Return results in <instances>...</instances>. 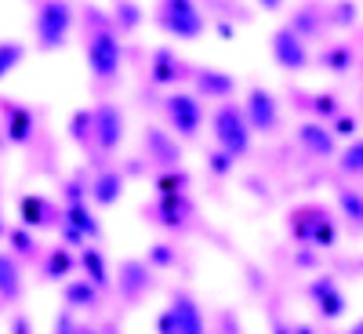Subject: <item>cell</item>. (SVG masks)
<instances>
[{
    "mask_svg": "<svg viewBox=\"0 0 363 334\" xmlns=\"http://www.w3.org/2000/svg\"><path fill=\"white\" fill-rule=\"evenodd\" d=\"M298 135H301V142H306L313 153H320V157H327L330 149H335V138H330V131H323L320 124H306Z\"/></svg>",
    "mask_w": 363,
    "mask_h": 334,
    "instance_id": "13",
    "label": "cell"
},
{
    "mask_svg": "<svg viewBox=\"0 0 363 334\" xmlns=\"http://www.w3.org/2000/svg\"><path fill=\"white\" fill-rule=\"evenodd\" d=\"M124 272H128L124 291H128V294H135V291H138V284H145V277H142V265H128Z\"/></svg>",
    "mask_w": 363,
    "mask_h": 334,
    "instance_id": "28",
    "label": "cell"
},
{
    "mask_svg": "<svg viewBox=\"0 0 363 334\" xmlns=\"http://www.w3.org/2000/svg\"><path fill=\"white\" fill-rule=\"evenodd\" d=\"M342 207H345V215H349L352 222H359V218H363V204H359V196H356V193H342Z\"/></svg>",
    "mask_w": 363,
    "mask_h": 334,
    "instance_id": "27",
    "label": "cell"
},
{
    "mask_svg": "<svg viewBox=\"0 0 363 334\" xmlns=\"http://www.w3.org/2000/svg\"><path fill=\"white\" fill-rule=\"evenodd\" d=\"M313 106H316V113H320V116H327V113H335V99H330V95H320V99H316Z\"/></svg>",
    "mask_w": 363,
    "mask_h": 334,
    "instance_id": "31",
    "label": "cell"
},
{
    "mask_svg": "<svg viewBox=\"0 0 363 334\" xmlns=\"http://www.w3.org/2000/svg\"><path fill=\"white\" fill-rule=\"evenodd\" d=\"M69 222H73V229L77 233H95V222H91V215H87V211L84 207H69Z\"/></svg>",
    "mask_w": 363,
    "mask_h": 334,
    "instance_id": "24",
    "label": "cell"
},
{
    "mask_svg": "<svg viewBox=\"0 0 363 334\" xmlns=\"http://www.w3.org/2000/svg\"><path fill=\"white\" fill-rule=\"evenodd\" d=\"M138 18H142V11H138L135 4H120V8H116V22H120V29H135Z\"/></svg>",
    "mask_w": 363,
    "mask_h": 334,
    "instance_id": "26",
    "label": "cell"
},
{
    "mask_svg": "<svg viewBox=\"0 0 363 334\" xmlns=\"http://www.w3.org/2000/svg\"><path fill=\"white\" fill-rule=\"evenodd\" d=\"M335 22H342V26L356 22V8H352V4H338V15H335Z\"/></svg>",
    "mask_w": 363,
    "mask_h": 334,
    "instance_id": "29",
    "label": "cell"
},
{
    "mask_svg": "<svg viewBox=\"0 0 363 334\" xmlns=\"http://www.w3.org/2000/svg\"><path fill=\"white\" fill-rule=\"evenodd\" d=\"M323 66H330L335 73H349V66H352V51L342 44V48H335V51H327L323 58H320Z\"/></svg>",
    "mask_w": 363,
    "mask_h": 334,
    "instance_id": "20",
    "label": "cell"
},
{
    "mask_svg": "<svg viewBox=\"0 0 363 334\" xmlns=\"http://www.w3.org/2000/svg\"><path fill=\"white\" fill-rule=\"evenodd\" d=\"M0 233H4V226H0Z\"/></svg>",
    "mask_w": 363,
    "mask_h": 334,
    "instance_id": "39",
    "label": "cell"
},
{
    "mask_svg": "<svg viewBox=\"0 0 363 334\" xmlns=\"http://www.w3.org/2000/svg\"><path fill=\"white\" fill-rule=\"evenodd\" d=\"M153 262H160V265H167V262H171V251H167V247L160 244V247L153 251Z\"/></svg>",
    "mask_w": 363,
    "mask_h": 334,
    "instance_id": "35",
    "label": "cell"
},
{
    "mask_svg": "<svg viewBox=\"0 0 363 334\" xmlns=\"http://www.w3.org/2000/svg\"><path fill=\"white\" fill-rule=\"evenodd\" d=\"M40 215H44V200H40V196H26V200H22V218H26V226H40V222H44Z\"/></svg>",
    "mask_w": 363,
    "mask_h": 334,
    "instance_id": "21",
    "label": "cell"
},
{
    "mask_svg": "<svg viewBox=\"0 0 363 334\" xmlns=\"http://www.w3.org/2000/svg\"><path fill=\"white\" fill-rule=\"evenodd\" d=\"M164 109H167V116H171V124H174L178 135H186V138L196 135L203 113H200V102H196L193 95H171Z\"/></svg>",
    "mask_w": 363,
    "mask_h": 334,
    "instance_id": "6",
    "label": "cell"
},
{
    "mask_svg": "<svg viewBox=\"0 0 363 334\" xmlns=\"http://www.w3.org/2000/svg\"><path fill=\"white\" fill-rule=\"evenodd\" d=\"M352 131H356V120L352 116H342L338 120V135H352Z\"/></svg>",
    "mask_w": 363,
    "mask_h": 334,
    "instance_id": "34",
    "label": "cell"
},
{
    "mask_svg": "<svg viewBox=\"0 0 363 334\" xmlns=\"http://www.w3.org/2000/svg\"><path fill=\"white\" fill-rule=\"evenodd\" d=\"M84 269L91 272V284H106L109 277H106V265H102V258H99V251H84Z\"/></svg>",
    "mask_w": 363,
    "mask_h": 334,
    "instance_id": "22",
    "label": "cell"
},
{
    "mask_svg": "<svg viewBox=\"0 0 363 334\" xmlns=\"http://www.w3.org/2000/svg\"><path fill=\"white\" fill-rule=\"evenodd\" d=\"M69 26H73V11H69L66 0H48V4L40 8V15H37L40 48H48V51L62 48V44H66V33H69Z\"/></svg>",
    "mask_w": 363,
    "mask_h": 334,
    "instance_id": "1",
    "label": "cell"
},
{
    "mask_svg": "<svg viewBox=\"0 0 363 334\" xmlns=\"http://www.w3.org/2000/svg\"><path fill=\"white\" fill-rule=\"evenodd\" d=\"M258 4H262V8H265V11H277V8H280V4H284V0H258Z\"/></svg>",
    "mask_w": 363,
    "mask_h": 334,
    "instance_id": "37",
    "label": "cell"
},
{
    "mask_svg": "<svg viewBox=\"0 0 363 334\" xmlns=\"http://www.w3.org/2000/svg\"><path fill=\"white\" fill-rule=\"evenodd\" d=\"M229 164H233V157H229V153H215V157H211V167H215L218 174H222V171H229Z\"/></svg>",
    "mask_w": 363,
    "mask_h": 334,
    "instance_id": "32",
    "label": "cell"
},
{
    "mask_svg": "<svg viewBox=\"0 0 363 334\" xmlns=\"http://www.w3.org/2000/svg\"><path fill=\"white\" fill-rule=\"evenodd\" d=\"M0 294L4 298H18V269L8 255H0Z\"/></svg>",
    "mask_w": 363,
    "mask_h": 334,
    "instance_id": "15",
    "label": "cell"
},
{
    "mask_svg": "<svg viewBox=\"0 0 363 334\" xmlns=\"http://www.w3.org/2000/svg\"><path fill=\"white\" fill-rule=\"evenodd\" d=\"M29 131H33V120H29V113H26V109H11V124H8L11 142H26Z\"/></svg>",
    "mask_w": 363,
    "mask_h": 334,
    "instance_id": "19",
    "label": "cell"
},
{
    "mask_svg": "<svg viewBox=\"0 0 363 334\" xmlns=\"http://www.w3.org/2000/svg\"><path fill=\"white\" fill-rule=\"evenodd\" d=\"M160 26L167 29V33L182 37V40H193V37L203 33V15L196 11L193 0H164Z\"/></svg>",
    "mask_w": 363,
    "mask_h": 334,
    "instance_id": "3",
    "label": "cell"
},
{
    "mask_svg": "<svg viewBox=\"0 0 363 334\" xmlns=\"http://www.w3.org/2000/svg\"><path fill=\"white\" fill-rule=\"evenodd\" d=\"M84 128H91V116H87V113H77V120H73V135L84 138Z\"/></svg>",
    "mask_w": 363,
    "mask_h": 334,
    "instance_id": "33",
    "label": "cell"
},
{
    "mask_svg": "<svg viewBox=\"0 0 363 334\" xmlns=\"http://www.w3.org/2000/svg\"><path fill=\"white\" fill-rule=\"evenodd\" d=\"M313 298L320 301L323 316H342V309H345V298L335 291V284H330V280H316L313 284Z\"/></svg>",
    "mask_w": 363,
    "mask_h": 334,
    "instance_id": "11",
    "label": "cell"
},
{
    "mask_svg": "<svg viewBox=\"0 0 363 334\" xmlns=\"http://www.w3.org/2000/svg\"><path fill=\"white\" fill-rule=\"evenodd\" d=\"M87 62H91V69H95V77H102V80L116 77V69H120V44H116V37L113 33H95L91 37Z\"/></svg>",
    "mask_w": 363,
    "mask_h": 334,
    "instance_id": "4",
    "label": "cell"
},
{
    "mask_svg": "<svg viewBox=\"0 0 363 334\" xmlns=\"http://www.w3.org/2000/svg\"><path fill=\"white\" fill-rule=\"evenodd\" d=\"M167 316L174 320V327L182 334H203V320H200V313H196V306H193L189 298H178Z\"/></svg>",
    "mask_w": 363,
    "mask_h": 334,
    "instance_id": "10",
    "label": "cell"
},
{
    "mask_svg": "<svg viewBox=\"0 0 363 334\" xmlns=\"http://www.w3.org/2000/svg\"><path fill=\"white\" fill-rule=\"evenodd\" d=\"M160 334H182V330L174 327V320H171V316H164V320H160Z\"/></svg>",
    "mask_w": 363,
    "mask_h": 334,
    "instance_id": "36",
    "label": "cell"
},
{
    "mask_svg": "<svg viewBox=\"0 0 363 334\" xmlns=\"http://www.w3.org/2000/svg\"><path fill=\"white\" fill-rule=\"evenodd\" d=\"M342 167H345L349 174H359V167H363V145H359V142H352V145L345 149V157H342Z\"/></svg>",
    "mask_w": 363,
    "mask_h": 334,
    "instance_id": "23",
    "label": "cell"
},
{
    "mask_svg": "<svg viewBox=\"0 0 363 334\" xmlns=\"http://www.w3.org/2000/svg\"><path fill=\"white\" fill-rule=\"evenodd\" d=\"M182 73H178V58H174V51H167V48H160L157 55H153V80L157 84H174Z\"/></svg>",
    "mask_w": 363,
    "mask_h": 334,
    "instance_id": "12",
    "label": "cell"
},
{
    "mask_svg": "<svg viewBox=\"0 0 363 334\" xmlns=\"http://www.w3.org/2000/svg\"><path fill=\"white\" fill-rule=\"evenodd\" d=\"M91 128H95V138L102 149H113L120 138H124V120H120L116 106H102L95 116H91Z\"/></svg>",
    "mask_w": 363,
    "mask_h": 334,
    "instance_id": "8",
    "label": "cell"
},
{
    "mask_svg": "<svg viewBox=\"0 0 363 334\" xmlns=\"http://www.w3.org/2000/svg\"><path fill=\"white\" fill-rule=\"evenodd\" d=\"M66 272H69V255L66 251H55L51 258H48V277H66Z\"/></svg>",
    "mask_w": 363,
    "mask_h": 334,
    "instance_id": "25",
    "label": "cell"
},
{
    "mask_svg": "<svg viewBox=\"0 0 363 334\" xmlns=\"http://www.w3.org/2000/svg\"><path fill=\"white\" fill-rule=\"evenodd\" d=\"M196 87H200V95H207V99H225V95L236 91V80L229 73H222V69H200L196 73Z\"/></svg>",
    "mask_w": 363,
    "mask_h": 334,
    "instance_id": "9",
    "label": "cell"
},
{
    "mask_svg": "<svg viewBox=\"0 0 363 334\" xmlns=\"http://www.w3.org/2000/svg\"><path fill=\"white\" fill-rule=\"evenodd\" d=\"M244 120H247V128H255V131H272V128L280 124L277 102H272V95H269V91H262V87H255V91H251Z\"/></svg>",
    "mask_w": 363,
    "mask_h": 334,
    "instance_id": "7",
    "label": "cell"
},
{
    "mask_svg": "<svg viewBox=\"0 0 363 334\" xmlns=\"http://www.w3.org/2000/svg\"><path fill=\"white\" fill-rule=\"evenodd\" d=\"M22 55H26V48L15 44V40H4V44H0V80H4V77L22 62Z\"/></svg>",
    "mask_w": 363,
    "mask_h": 334,
    "instance_id": "16",
    "label": "cell"
},
{
    "mask_svg": "<svg viewBox=\"0 0 363 334\" xmlns=\"http://www.w3.org/2000/svg\"><path fill=\"white\" fill-rule=\"evenodd\" d=\"M95 200L99 204H116L120 200V178L116 174H102L95 182Z\"/></svg>",
    "mask_w": 363,
    "mask_h": 334,
    "instance_id": "18",
    "label": "cell"
},
{
    "mask_svg": "<svg viewBox=\"0 0 363 334\" xmlns=\"http://www.w3.org/2000/svg\"><path fill=\"white\" fill-rule=\"evenodd\" d=\"M272 58H277V66H284L291 73L309 66V51H306V44H301V37L291 33V29H280V33L272 37Z\"/></svg>",
    "mask_w": 363,
    "mask_h": 334,
    "instance_id": "5",
    "label": "cell"
},
{
    "mask_svg": "<svg viewBox=\"0 0 363 334\" xmlns=\"http://www.w3.org/2000/svg\"><path fill=\"white\" fill-rule=\"evenodd\" d=\"M84 334H91V330H84Z\"/></svg>",
    "mask_w": 363,
    "mask_h": 334,
    "instance_id": "40",
    "label": "cell"
},
{
    "mask_svg": "<svg viewBox=\"0 0 363 334\" xmlns=\"http://www.w3.org/2000/svg\"><path fill=\"white\" fill-rule=\"evenodd\" d=\"M215 135H218V142L229 157H244L247 145H251V128H247L244 113L236 106H222L215 113Z\"/></svg>",
    "mask_w": 363,
    "mask_h": 334,
    "instance_id": "2",
    "label": "cell"
},
{
    "mask_svg": "<svg viewBox=\"0 0 363 334\" xmlns=\"http://www.w3.org/2000/svg\"><path fill=\"white\" fill-rule=\"evenodd\" d=\"M11 244H15L22 255H29V251H33V240H29L26 233H15V236H11Z\"/></svg>",
    "mask_w": 363,
    "mask_h": 334,
    "instance_id": "30",
    "label": "cell"
},
{
    "mask_svg": "<svg viewBox=\"0 0 363 334\" xmlns=\"http://www.w3.org/2000/svg\"><path fill=\"white\" fill-rule=\"evenodd\" d=\"M145 142H149V149L157 153V160H164V164H174V160H178V145H174L164 131L149 128V131H145Z\"/></svg>",
    "mask_w": 363,
    "mask_h": 334,
    "instance_id": "14",
    "label": "cell"
},
{
    "mask_svg": "<svg viewBox=\"0 0 363 334\" xmlns=\"http://www.w3.org/2000/svg\"><path fill=\"white\" fill-rule=\"evenodd\" d=\"M277 334H291V330H287V327H277Z\"/></svg>",
    "mask_w": 363,
    "mask_h": 334,
    "instance_id": "38",
    "label": "cell"
},
{
    "mask_svg": "<svg viewBox=\"0 0 363 334\" xmlns=\"http://www.w3.org/2000/svg\"><path fill=\"white\" fill-rule=\"evenodd\" d=\"M66 298H69V306H77V309H87V306H95V301H99L95 284H69Z\"/></svg>",
    "mask_w": 363,
    "mask_h": 334,
    "instance_id": "17",
    "label": "cell"
}]
</instances>
